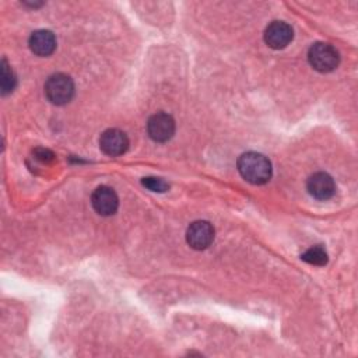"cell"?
Here are the masks:
<instances>
[{"label": "cell", "mask_w": 358, "mask_h": 358, "mask_svg": "<svg viewBox=\"0 0 358 358\" xmlns=\"http://www.w3.org/2000/svg\"><path fill=\"white\" fill-rule=\"evenodd\" d=\"M213 239L214 228L208 221H194L189 225L186 232V241L193 249H206L207 246H210Z\"/></svg>", "instance_id": "cell-6"}, {"label": "cell", "mask_w": 358, "mask_h": 358, "mask_svg": "<svg viewBox=\"0 0 358 358\" xmlns=\"http://www.w3.org/2000/svg\"><path fill=\"white\" fill-rule=\"evenodd\" d=\"M292 28L284 21H273L264 31V42L273 49H282L292 41Z\"/></svg>", "instance_id": "cell-8"}, {"label": "cell", "mask_w": 358, "mask_h": 358, "mask_svg": "<svg viewBox=\"0 0 358 358\" xmlns=\"http://www.w3.org/2000/svg\"><path fill=\"white\" fill-rule=\"evenodd\" d=\"M29 48L38 56H49L56 49V38L48 29H38L29 36Z\"/></svg>", "instance_id": "cell-10"}, {"label": "cell", "mask_w": 358, "mask_h": 358, "mask_svg": "<svg viewBox=\"0 0 358 358\" xmlns=\"http://www.w3.org/2000/svg\"><path fill=\"white\" fill-rule=\"evenodd\" d=\"M0 66H1V73H0V76H1V94L7 95L15 87V76H14V73H13L11 67L8 66L6 59L1 60Z\"/></svg>", "instance_id": "cell-12"}, {"label": "cell", "mask_w": 358, "mask_h": 358, "mask_svg": "<svg viewBox=\"0 0 358 358\" xmlns=\"http://www.w3.org/2000/svg\"><path fill=\"white\" fill-rule=\"evenodd\" d=\"M99 147L103 154L109 157H117L127 151L129 138L126 133L119 129H108L101 134Z\"/></svg>", "instance_id": "cell-5"}, {"label": "cell", "mask_w": 358, "mask_h": 358, "mask_svg": "<svg viewBox=\"0 0 358 358\" xmlns=\"http://www.w3.org/2000/svg\"><path fill=\"white\" fill-rule=\"evenodd\" d=\"M301 259L305 260L309 264L323 266V264L327 263V253H326V250L320 245H316V246L309 248L306 252H303L301 255Z\"/></svg>", "instance_id": "cell-11"}, {"label": "cell", "mask_w": 358, "mask_h": 358, "mask_svg": "<svg viewBox=\"0 0 358 358\" xmlns=\"http://www.w3.org/2000/svg\"><path fill=\"white\" fill-rule=\"evenodd\" d=\"M147 131L154 141L165 143L175 133V120L168 113H154L147 122Z\"/></svg>", "instance_id": "cell-4"}, {"label": "cell", "mask_w": 358, "mask_h": 358, "mask_svg": "<svg viewBox=\"0 0 358 358\" xmlns=\"http://www.w3.org/2000/svg\"><path fill=\"white\" fill-rule=\"evenodd\" d=\"M238 171L241 176L253 185H264L271 178L270 161L259 152H245L238 159Z\"/></svg>", "instance_id": "cell-1"}, {"label": "cell", "mask_w": 358, "mask_h": 358, "mask_svg": "<svg viewBox=\"0 0 358 358\" xmlns=\"http://www.w3.org/2000/svg\"><path fill=\"white\" fill-rule=\"evenodd\" d=\"M34 155H35V158L38 161H41L43 164H48V162L55 159V154L50 150H48V148H36L34 151Z\"/></svg>", "instance_id": "cell-14"}, {"label": "cell", "mask_w": 358, "mask_h": 358, "mask_svg": "<svg viewBox=\"0 0 358 358\" xmlns=\"http://www.w3.org/2000/svg\"><path fill=\"white\" fill-rule=\"evenodd\" d=\"M45 94L52 103L64 105L70 102L74 95V83L69 76L56 73L48 78L45 84Z\"/></svg>", "instance_id": "cell-3"}, {"label": "cell", "mask_w": 358, "mask_h": 358, "mask_svg": "<svg viewBox=\"0 0 358 358\" xmlns=\"http://www.w3.org/2000/svg\"><path fill=\"white\" fill-rule=\"evenodd\" d=\"M91 203L94 210L99 215H112L116 213L117 206H119V199L117 194L115 193L113 189L108 186H99L94 190L91 196Z\"/></svg>", "instance_id": "cell-7"}, {"label": "cell", "mask_w": 358, "mask_h": 358, "mask_svg": "<svg viewBox=\"0 0 358 358\" xmlns=\"http://www.w3.org/2000/svg\"><path fill=\"white\" fill-rule=\"evenodd\" d=\"M308 60L315 70L320 73H329L338 66L340 56L331 45L324 42H316L309 48Z\"/></svg>", "instance_id": "cell-2"}, {"label": "cell", "mask_w": 358, "mask_h": 358, "mask_svg": "<svg viewBox=\"0 0 358 358\" xmlns=\"http://www.w3.org/2000/svg\"><path fill=\"white\" fill-rule=\"evenodd\" d=\"M141 185L144 187H147L148 190L151 192H158V193H162V192H166L169 189V185L161 179V178H152V176H148V178H143L141 179Z\"/></svg>", "instance_id": "cell-13"}, {"label": "cell", "mask_w": 358, "mask_h": 358, "mask_svg": "<svg viewBox=\"0 0 358 358\" xmlns=\"http://www.w3.org/2000/svg\"><path fill=\"white\" fill-rule=\"evenodd\" d=\"M306 189L312 197L317 200H327L334 194L336 185L329 173L316 172L309 176L306 182Z\"/></svg>", "instance_id": "cell-9"}]
</instances>
